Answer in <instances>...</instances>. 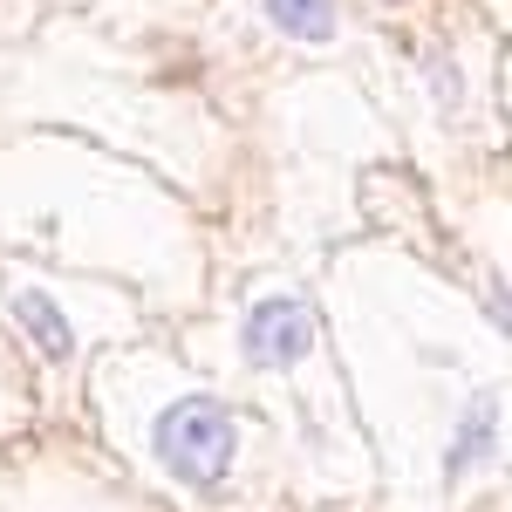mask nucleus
<instances>
[{
  "mask_svg": "<svg viewBox=\"0 0 512 512\" xmlns=\"http://www.w3.org/2000/svg\"><path fill=\"white\" fill-rule=\"evenodd\" d=\"M233 444H239V437H233V417H226L219 396H178V403L158 417V431H151L158 465L171 478L198 485V492L233 472Z\"/></svg>",
  "mask_w": 512,
  "mask_h": 512,
  "instance_id": "f257e3e1",
  "label": "nucleus"
},
{
  "mask_svg": "<svg viewBox=\"0 0 512 512\" xmlns=\"http://www.w3.org/2000/svg\"><path fill=\"white\" fill-rule=\"evenodd\" d=\"M239 355L253 362V369H294L301 355H315V315L301 308V301H260L246 328H239Z\"/></svg>",
  "mask_w": 512,
  "mask_h": 512,
  "instance_id": "f03ea898",
  "label": "nucleus"
},
{
  "mask_svg": "<svg viewBox=\"0 0 512 512\" xmlns=\"http://www.w3.org/2000/svg\"><path fill=\"white\" fill-rule=\"evenodd\" d=\"M7 315L21 321V335H28L48 362H69V355H76V328H69V315H62L41 287H14V294H7Z\"/></svg>",
  "mask_w": 512,
  "mask_h": 512,
  "instance_id": "7ed1b4c3",
  "label": "nucleus"
},
{
  "mask_svg": "<svg viewBox=\"0 0 512 512\" xmlns=\"http://www.w3.org/2000/svg\"><path fill=\"white\" fill-rule=\"evenodd\" d=\"M274 28L287 41H328L335 35V0H267Z\"/></svg>",
  "mask_w": 512,
  "mask_h": 512,
  "instance_id": "20e7f679",
  "label": "nucleus"
},
{
  "mask_svg": "<svg viewBox=\"0 0 512 512\" xmlns=\"http://www.w3.org/2000/svg\"><path fill=\"white\" fill-rule=\"evenodd\" d=\"M485 444H492V403H478L472 424H458V437H451V472L478 465V458H485Z\"/></svg>",
  "mask_w": 512,
  "mask_h": 512,
  "instance_id": "39448f33",
  "label": "nucleus"
}]
</instances>
